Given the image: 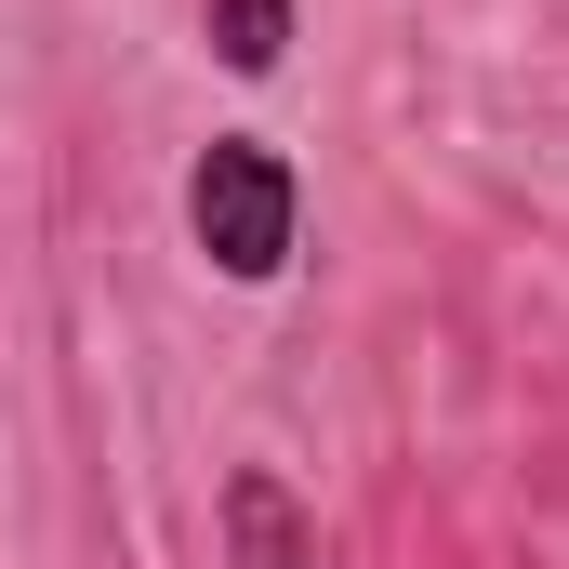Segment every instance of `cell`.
Returning a JSON list of instances; mask_svg holds the SVG:
<instances>
[{
	"instance_id": "obj_2",
	"label": "cell",
	"mask_w": 569,
	"mask_h": 569,
	"mask_svg": "<svg viewBox=\"0 0 569 569\" xmlns=\"http://www.w3.org/2000/svg\"><path fill=\"white\" fill-rule=\"evenodd\" d=\"M226 569H318V530H305L279 463H239L226 477Z\"/></svg>"
},
{
	"instance_id": "obj_1",
	"label": "cell",
	"mask_w": 569,
	"mask_h": 569,
	"mask_svg": "<svg viewBox=\"0 0 569 569\" xmlns=\"http://www.w3.org/2000/svg\"><path fill=\"white\" fill-rule=\"evenodd\" d=\"M291 212H305V186H291L279 146H252V133L199 146V172H186V239H199L226 279H279L291 266Z\"/></svg>"
},
{
	"instance_id": "obj_3",
	"label": "cell",
	"mask_w": 569,
	"mask_h": 569,
	"mask_svg": "<svg viewBox=\"0 0 569 569\" xmlns=\"http://www.w3.org/2000/svg\"><path fill=\"white\" fill-rule=\"evenodd\" d=\"M212 53H226L239 80H266L291 53V0H212Z\"/></svg>"
}]
</instances>
